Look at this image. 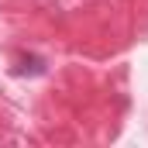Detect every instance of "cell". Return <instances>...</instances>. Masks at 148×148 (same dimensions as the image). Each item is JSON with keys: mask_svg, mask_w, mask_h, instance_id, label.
Returning <instances> with one entry per match:
<instances>
[{"mask_svg": "<svg viewBox=\"0 0 148 148\" xmlns=\"http://www.w3.org/2000/svg\"><path fill=\"white\" fill-rule=\"evenodd\" d=\"M17 76H41L45 73V62L38 59V55H28V59H21L17 62V69H14Z\"/></svg>", "mask_w": 148, "mask_h": 148, "instance_id": "6da1fadb", "label": "cell"}]
</instances>
